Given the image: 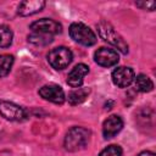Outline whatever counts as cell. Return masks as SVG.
<instances>
[{
  "label": "cell",
  "mask_w": 156,
  "mask_h": 156,
  "mask_svg": "<svg viewBox=\"0 0 156 156\" xmlns=\"http://www.w3.org/2000/svg\"><path fill=\"white\" fill-rule=\"evenodd\" d=\"M90 139V130H88L84 127H72L63 140L65 149L67 151L74 152L84 149Z\"/></svg>",
  "instance_id": "1"
},
{
  "label": "cell",
  "mask_w": 156,
  "mask_h": 156,
  "mask_svg": "<svg viewBox=\"0 0 156 156\" xmlns=\"http://www.w3.org/2000/svg\"><path fill=\"white\" fill-rule=\"evenodd\" d=\"M96 27H98V32H99V35L101 37V39H104L108 44L113 45L122 54H128V44L119 35V33H117V30L112 27V24H110L106 21H101L100 23H98Z\"/></svg>",
  "instance_id": "2"
},
{
  "label": "cell",
  "mask_w": 156,
  "mask_h": 156,
  "mask_svg": "<svg viewBox=\"0 0 156 156\" xmlns=\"http://www.w3.org/2000/svg\"><path fill=\"white\" fill-rule=\"evenodd\" d=\"M69 35L71 38L77 41L78 44H82L84 46H91L96 43V35L88 26L80 22H74L69 26Z\"/></svg>",
  "instance_id": "3"
},
{
  "label": "cell",
  "mask_w": 156,
  "mask_h": 156,
  "mask_svg": "<svg viewBox=\"0 0 156 156\" xmlns=\"http://www.w3.org/2000/svg\"><path fill=\"white\" fill-rule=\"evenodd\" d=\"M73 60L72 51L66 46H57L49 51L48 61L50 66L55 69H63L66 68Z\"/></svg>",
  "instance_id": "4"
},
{
  "label": "cell",
  "mask_w": 156,
  "mask_h": 156,
  "mask_svg": "<svg viewBox=\"0 0 156 156\" xmlns=\"http://www.w3.org/2000/svg\"><path fill=\"white\" fill-rule=\"evenodd\" d=\"M0 115L4 118L15 122H21L27 118V112L23 107L4 100H0Z\"/></svg>",
  "instance_id": "5"
},
{
  "label": "cell",
  "mask_w": 156,
  "mask_h": 156,
  "mask_svg": "<svg viewBox=\"0 0 156 156\" xmlns=\"http://www.w3.org/2000/svg\"><path fill=\"white\" fill-rule=\"evenodd\" d=\"M29 28L33 33H40L46 35H55L60 34L62 32V26L57 21H54L51 18H41L35 22H33Z\"/></svg>",
  "instance_id": "6"
},
{
  "label": "cell",
  "mask_w": 156,
  "mask_h": 156,
  "mask_svg": "<svg viewBox=\"0 0 156 156\" xmlns=\"http://www.w3.org/2000/svg\"><path fill=\"white\" fill-rule=\"evenodd\" d=\"M95 62L101 67H112L119 61V56L116 50L110 48H99L94 54Z\"/></svg>",
  "instance_id": "7"
},
{
  "label": "cell",
  "mask_w": 156,
  "mask_h": 156,
  "mask_svg": "<svg viewBox=\"0 0 156 156\" xmlns=\"http://www.w3.org/2000/svg\"><path fill=\"white\" fill-rule=\"evenodd\" d=\"M111 78H112V82L115 85H117L119 88H127L133 83V80L135 78V73L130 67L121 66V67H117L116 69H113Z\"/></svg>",
  "instance_id": "8"
},
{
  "label": "cell",
  "mask_w": 156,
  "mask_h": 156,
  "mask_svg": "<svg viewBox=\"0 0 156 156\" xmlns=\"http://www.w3.org/2000/svg\"><path fill=\"white\" fill-rule=\"evenodd\" d=\"M39 95L54 104H62L66 100L63 89L57 84H46L39 89Z\"/></svg>",
  "instance_id": "9"
},
{
  "label": "cell",
  "mask_w": 156,
  "mask_h": 156,
  "mask_svg": "<svg viewBox=\"0 0 156 156\" xmlns=\"http://www.w3.org/2000/svg\"><path fill=\"white\" fill-rule=\"evenodd\" d=\"M88 73H89V67L87 65H84V63L76 65L67 76V84L76 89L80 88L84 82V77Z\"/></svg>",
  "instance_id": "10"
},
{
  "label": "cell",
  "mask_w": 156,
  "mask_h": 156,
  "mask_svg": "<svg viewBox=\"0 0 156 156\" xmlns=\"http://www.w3.org/2000/svg\"><path fill=\"white\" fill-rule=\"evenodd\" d=\"M123 128V121L119 116L112 115L107 117L102 124V134L105 139L113 138L116 134H118Z\"/></svg>",
  "instance_id": "11"
},
{
  "label": "cell",
  "mask_w": 156,
  "mask_h": 156,
  "mask_svg": "<svg viewBox=\"0 0 156 156\" xmlns=\"http://www.w3.org/2000/svg\"><path fill=\"white\" fill-rule=\"evenodd\" d=\"M45 6L44 0H24L21 1L17 9V13L20 16H32L39 11H41Z\"/></svg>",
  "instance_id": "12"
},
{
  "label": "cell",
  "mask_w": 156,
  "mask_h": 156,
  "mask_svg": "<svg viewBox=\"0 0 156 156\" xmlns=\"http://www.w3.org/2000/svg\"><path fill=\"white\" fill-rule=\"evenodd\" d=\"M90 89L89 88H77L74 90H72L68 94V102L71 105H78L82 104L89 95Z\"/></svg>",
  "instance_id": "13"
},
{
  "label": "cell",
  "mask_w": 156,
  "mask_h": 156,
  "mask_svg": "<svg viewBox=\"0 0 156 156\" xmlns=\"http://www.w3.org/2000/svg\"><path fill=\"white\" fill-rule=\"evenodd\" d=\"M134 79H135L136 90H139L141 93H149V91H151L154 89V83L146 74H139Z\"/></svg>",
  "instance_id": "14"
},
{
  "label": "cell",
  "mask_w": 156,
  "mask_h": 156,
  "mask_svg": "<svg viewBox=\"0 0 156 156\" xmlns=\"http://www.w3.org/2000/svg\"><path fill=\"white\" fill-rule=\"evenodd\" d=\"M13 39V33L10 27L5 24H0V48L5 49L9 48L12 44Z\"/></svg>",
  "instance_id": "15"
},
{
  "label": "cell",
  "mask_w": 156,
  "mask_h": 156,
  "mask_svg": "<svg viewBox=\"0 0 156 156\" xmlns=\"http://www.w3.org/2000/svg\"><path fill=\"white\" fill-rule=\"evenodd\" d=\"M13 56L12 55H7V54H4V55H0V78L2 77H6L11 68H12V65H13Z\"/></svg>",
  "instance_id": "16"
},
{
  "label": "cell",
  "mask_w": 156,
  "mask_h": 156,
  "mask_svg": "<svg viewBox=\"0 0 156 156\" xmlns=\"http://www.w3.org/2000/svg\"><path fill=\"white\" fill-rule=\"evenodd\" d=\"M28 41L34 44V45L44 46V45H48L52 41V35H46V34H40V33H32V34L28 35Z\"/></svg>",
  "instance_id": "17"
},
{
  "label": "cell",
  "mask_w": 156,
  "mask_h": 156,
  "mask_svg": "<svg viewBox=\"0 0 156 156\" xmlns=\"http://www.w3.org/2000/svg\"><path fill=\"white\" fill-rule=\"evenodd\" d=\"M99 156H122V149L118 145H108L99 154Z\"/></svg>",
  "instance_id": "18"
},
{
  "label": "cell",
  "mask_w": 156,
  "mask_h": 156,
  "mask_svg": "<svg viewBox=\"0 0 156 156\" xmlns=\"http://www.w3.org/2000/svg\"><path fill=\"white\" fill-rule=\"evenodd\" d=\"M135 5L143 10H147V11H152L156 7V1H136Z\"/></svg>",
  "instance_id": "19"
},
{
  "label": "cell",
  "mask_w": 156,
  "mask_h": 156,
  "mask_svg": "<svg viewBox=\"0 0 156 156\" xmlns=\"http://www.w3.org/2000/svg\"><path fill=\"white\" fill-rule=\"evenodd\" d=\"M138 156H156V155L152 151H141Z\"/></svg>",
  "instance_id": "20"
}]
</instances>
